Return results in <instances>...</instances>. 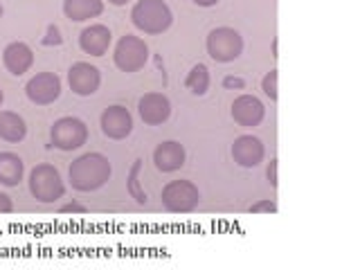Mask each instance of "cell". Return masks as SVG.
Listing matches in <instances>:
<instances>
[{
    "instance_id": "52a82bcc",
    "label": "cell",
    "mask_w": 360,
    "mask_h": 270,
    "mask_svg": "<svg viewBox=\"0 0 360 270\" xmlns=\"http://www.w3.org/2000/svg\"><path fill=\"white\" fill-rule=\"evenodd\" d=\"M88 142V127L79 117H59L50 129V144L61 151H77Z\"/></svg>"
},
{
    "instance_id": "4316f807",
    "label": "cell",
    "mask_w": 360,
    "mask_h": 270,
    "mask_svg": "<svg viewBox=\"0 0 360 270\" xmlns=\"http://www.w3.org/2000/svg\"><path fill=\"white\" fill-rule=\"evenodd\" d=\"M277 167H279V160H277V158H273V160H270V165H268V169H266V178H268V183L273 185V187H277V185H279Z\"/></svg>"
},
{
    "instance_id": "d4e9b609",
    "label": "cell",
    "mask_w": 360,
    "mask_h": 270,
    "mask_svg": "<svg viewBox=\"0 0 360 270\" xmlns=\"http://www.w3.org/2000/svg\"><path fill=\"white\" fill-rule=\"evenodd\" d=\"M223 88L225 90H243L245 88V79L243 77L228 75V77H223Z\"/></svg>"
},
{
    "instance_id": "8fae6325",
    "label": "cell",
    "mask_w": 360,
    "mask_h": 270,
    "mask_svg": "<svg viewBox=\"0 0 360 270\" xmlns=\"http://www.w3.org/2000/svg\"><path fill=\"white\" fill-rule=\"evenodd\" d=\"M232 120L243 129H255L266 117L264 101L255 95H239L232 101Z\"/></svg>"
},
{
    "instance_id": "8992f818",
    "label": "cell",
    "mask_w": 360,
    "mask_h": 270,
    "mask_svg": "<svg viewBox=\"0 0 360 270\" xmlns=\"http://www.w3.org/2000/svg\"><path fill=\"white\" fill-rule=\"evenodd\" d=\"M112 61H115L117 70L127 75L140 72L146 61H149V45L144 43V39L127 34V37L117 41L115 52H112Z\"/></svg>"
},
{
    "instance_id": "ffe728a7",
    "label": "cell",
    "mask_w": 360,
    "mask_h": 270,
    "mask_svg": "<svg viewBox=\"0 0 360 270\" xmlns=\"http://www.w3.org/2000/svg\"><path fill=\"white\" fill-rule=\"evenodd\" d=\"M210 84H212V79H210V70H207V65L205 63H196V65H191V70L187 72L185 77V86L191 95H196V97H202L210 90Z\"/></svg>"
},
{
    "instance_id": "e0dca14e",
    "label": "cell",
    "mask_w": 360,
    "mask_h": 270,
    "mask_svg": "<svg viewBox=\"0 0 360 270\" xmlns=\"http://www.w3.org/2000/svg\"><path fill=\"white\" fill-rule=\"evenodd\" d=\"M63 14L75 22H84L104 14V0H63Z\"/></svg>"
},
{
    "instance_id": "83f0119b",
    "label": "cell",
    "mask_w": 360,
    "mask_h": 270,
    "mask_svg": "<svg viewBox=\"0 0 360 270\" xmlns=\"http://www.w3.org/2000/svg\"><path fill=\"white\" fill-rule=\"evenodd\" d=\"M9 212H14V202H11L7 194L0 191V214H9Z\"/></svg>"
},
{
    "instance_id": "d6a6232c",
    "label": "cell",
    "mask_w": 360,
    "mask_h": 270,
    "mask_svg": "<svg viewBox=\"0 0 360 270\" xmlns=\"http://www.w3.org/2000/svg\"><path fill=\"white\" fill-rule=\"evenodd\" d=\"M3 11H5V9H3V3H0V16H3Z\"/></svg>"
},
{
    "instance_id": "7402d4cb",
    "label": "cell",
    "mask_w": 360,
    "mask_h": 270,
    "mask_svg": "<svg viewBox=\"0 0 360 270\" xmlns=\"http://www.w3.org/2000/svg\"><path fill=\"white\" fill-rule=\"evenodd\" d=\"M277 84H279V70H270L262 79V90H264V95L270 101H277L279 99V86Z\"/></svg>"
},
{
    "instance_id": "cb8c5ba5",
    "label": "cell",
    "mask_w": 360,
    "mask_h": 270,
    "mask_svg": "<svg viewBox=\"0 0 360 270\" xmlns=\"http://www.w3.org/2000/svg\"><path fill=\"white\" fill-rule=\"evenodd\" d=\"M248 212H250V214H275L277 212V202L270 200V198H262V200L252 202V205L248 207Z\"/></svg>"
},
{
    "instance_id": "277c9868",
    "label": "cell",
    "mask_w": 360,
    "mask_h": 270,
    "mask_svg": "<svg viewBox=\"0 0 360 270\" xmlns=\"http://www.w3.org/2000/svg\"><path fill=\"white\" fill-rule=\"evenodd\" d=\"M207 54L217 63H232L243 54V37L234 27H214L205 41Z\"/></svg>"
},
{
    "instance_id": "5bb4252c",
    "label": "cell",
    "mask_w": 360,
    "mask_h": 270,
    "mask_svg": "<svg viewBox=\"0 0 360 270\" xmlns=\"http://www.w3.org/2000/svg\"><path fill=\"white\" fill-rule=\"evenodd\" d=\"M185 160H187L185 146L176 140H167L162 144H158L155 151H153L155 169L162 174H174V172H178V169H183Z\"/></svg>"
},
{
    "instance_id": "3957f363",
    "label": "cell",
    "mask_w": 360,
    "mask_h": 270,
    "mask_svg": "<svg viewBox=\"0 0 360 270\" xmlns=\"http://www.w3.org/2000/svg\"><path fill=\"white\" fill-rule=\"evenodd\" d=\"M27 183H30V194L39 202H43V205H52V202L65 196V183L59 174V169L48 162H41L34 167L30 172Z\"/></svg>"
},
{
    "instance_id": "30bf717a",
    "label": "cell",
    "mask_w": 360,
    "mask_h": 270,
    "mask_svg": "<svg viewBox=\"0 0 360 270\" xmlns=\"http://www.w3.org/2000/svg\"><path fill=\"white\" fill-rule=\"evenodd\" d=\"M68 84H70V90L75 95L90 97V95H95L101 86V72H99V68L90 65L86 61H77L72 63L70 70H68Z\"/></svg>"
},
{
    "instance_id": "2e32d148",
    "label": "cell",
    "mask_w": 360,
    "mask_h": 270,
    "mask_svg": "<svg viewBox=\"0 0 360 270\" xmlns=\"http://www.w3.org/2000/svg\"><path fill=\"white\" fill-rule=\"evenodd\" d=\"M3 65L7 68V72H11L14 77H22L25 72H30V68L34 65L32 48L22 41L9 43L3 50Z\"/></svg>"
},
{
    "instance_id": "603a6c76",
    "label": "cell",
    "mask_w": 360,
    "mask_h": 270,
    "mask_svg": "<svg viewBox=\"0 0 360 270\" xmlns=\"http://www.w3.org/2000/svg\"><path fill=\"white\" fill-rule=\"evenodd\" d=\"M61 43H63L61 30L52 22V25H48V30H45V37L41 39V45H45V48H59Z\"/></svg>"
},
{
    "instance_id": "f1b7e54d",
    "label": "cell",
    "mask_w": 360,
    "mask_h": 270,
    "mask_svg": "<svg viewBox=\"0 0 360 270\" xmlns=\"http://www.w3.org/2000/svg\"><path fill=\"white\" fill-rule=\"evenodd\" d=\"M194 3L198 7H214V5H219V0H194Z\"/></svg>"
},
{
    "instance_id": "484cf974",
    "label": "cell",
    "mask_w": 360,
    "mask_h": 270,
    "mask_svg": "<svg viewBox=\"0 0 360 270\" xmlns=\"http://www.w3.org/2000/svg\"><path fill=\"white\" fill-rule=\"evenodd\" d=\"M59 212L61 214H86L88 207L84 205V202H79V200H70V202H65V205H61Z\"/></svg>"
},
{
    "instance_id": "5b68a950",
    "label": "cell",
    "mask_w": 360,
    "mask_h": 270,
    "mask_svg": "<svg viewBox=\"0 0 360 270\" xmlns=\"http://www.w3.org/2000/svg\"><path fill=\"white\" fill-rule=\"evenodd\" d=\"M162 207L172 214H189L200 205V191L191 180H169L162 187Z\"/></svg>"
},
{
    "instance_id": "9c48e42d",
    "label": "cell",
    "mask_w": 360,
    "mask_h": 270,
    "mask_svg": "<svg viewBox=\"0 0 360 270\" xmlns=\"http://www.w3.org/2000/svg\"><path fill=\"white\" fill-rule=\"evenodd\" d=\"M101 133L110 140H127L133 133V115L127 106H108L104 112H101L99 120Z\"/></svg>"
},
{
    "instance_id": "d6986e66",
    "label": "cell",
    "mask_w": 360,
    "mask_h": 270,
    "mask_svg": "<svg viewBox=\"0 0 360 270\" xmlns=\"http://www.w3.org/2000/svg\"><path fill=\"white\" fill-rule=\"evenodd\" d=\"M27 124L14 110H0V140L9 144H18L25 140Z\"/></svg>"
},
{
    "instance_id": "4dcf8cb0",
    "label": "cell",
    "mask_w": 360,
    "mask_h": 270,
    "mask_svg": "<svg viewBox=\"0 0 360 270\" xmlns=\"http://www.w3.org/2000/svg\"><path fill=\"white\" fill-rule=\"evenodd\" d=\"M277 48H279V41L275 39V41H273V56H279V54H277Z\"/></svg>"
},
{
    "instance_id": "f546056e",
    "label": "cell",
    "mask_w": 360,
    "mask_h": 270,
    "mask_svg": "<svg viewBox=\"0 0 360 270\" xmlns=\"http://www.w3.org/2000/svg\"><path fill=\"white\" fill-rule=\"evenodd\" d=\"M108 3H110V5H117V7H122V5H127L129 0H108Z\"/></svg>"
},
{
    "instance_id": "7a4b0ae2",
    "label": "cell",
    "mask_w": 360,
    "mask_h": 270,
    "mask_svg": "<svg viewBox=\"0 0 360 270\" xmlns=\"http://www.w3.org/2000/svg\"><path fill=\"white\" fill-rule=\"evenodd\" d=\"M131 22L149 37H158L172 27L174 11L165 0H138L131 9Z\"/></svg>"
},
{
    "instance_id": "ba28073f",
    "label": "cell",
    "mask_w": 360,
    "mask_h": 270,
    "mask_svg": "<svg viewBox=\"0 0 360 270\" xmlns=\"http://www.w3.org/2000/svg\"><path fill=\"white\" fill-rule=\"evenodd\" d=\"M25 95L32 104L37 106H50L56 99L61 97V79L56 72H37L27 86H25Z\"/></svg>"
},
{
    "instance_id": "44dd1931",
    "label": "cell",
    "mask_w": 360,
    "mask_h": 270,
    "mask_svg": "<svg viewBox=\"0 0 360 270\" xmlns=\"http://www.w3.org/2000/svg\"><path fill=\"white\" fill-rule=\"evenodd\" d=\"M142 165H144V160H142V158H138V160L133 162L131 172H129V178H127V189H129L131 198L138 202V205H146V200H149V198H146V191H144L142 183H140Z\"/></svg>"
},
{
    "instance_id": "6da1fadb",
    "label": "cell",
    "mask_w": 360,
    "mask_h": 270,
    "mask_svg": "<svg viewBox=\"0 0 360 270\" xmlns=\"http://www.w3.org/2000/svg\"><path fill=\"white\" fill-rule=\"evenodd\" d=\"M112 176L110 160L104 153H84L68 169V180L77 191H97L104 187Z\"/></svg>"
},
{
    "instance_id": "ac0fdd59",
    "label": "cell",
    "mask_w": 360,
    "mask_h": 270,
    "mask_svg": "<svg viewBox=\"0 0 360 270\" xmlns=\"http://www.w3.org/2000/svg\"><path fill=\"white\" fill-rule=\"evenodd\" d=\"M25 176V162L14 151H0V185L16 187Z\"/></svg>"
},
{
    "instance_id": "4fadbf2b",
    "label": "cell",
    "mask_w": 360,
    "mask_h": 270,
    "mask_svg": "<svg viewBox=\"0 0 360 270\" xmlns=\"http://www.w3.org/2000/svg\"><path fill=\"white\" fill-rule=\"evenodd\" d=\"M138 112L146 127H160L172 115V101L162 93H146L138 101Z\"/></svg>"
},
{
    "instance_id": "1f68e13d",
    "label": "cell",
    "mask_w": 360,
    "mask_h": 270,
    "mask_svg": "<svg viewBox=\"0 0 360 270\" xmlns=\"http://www.w3.org/2000/svg\"><path fill=\"white\" fill-rule=\"evenodd\" d=\"M3 101H5V93L0 90V108H3Z\"/></svg>"
},
{
    "instance_id": "7c38bea8",
    "label": "cell",
    "mask_w": 360,
    "mask_h": 270,
    "mask_svg": "<svg viewBox=\"0 0 360 270\" xmlns=\"http://www.w3.org/2000/svg\"><path fill=\"white\" fill-rule=\"evenodd\" d=\"M232 158H234V162L243 167V169H255L264 162V158H266V146L264 142L257 138V135H250V133H245V135H239V138L234 140L232 144Z\"/></svg>"
},
{
    "instance_id": "9a60e30c",
    "label": "cell",
    "mask_w": 360,
    "mask_h": 270,
    "mask_svg": "<svg viewBox=\"0 0 360 270\" xmlns=\"http://www.w3.org/2000/svg\"><path fill=\"white\" fill-rule=\"evenodd\" d=\"M112 34L106 25L101 22H93L88 25L82 34H79V48L90 56H104L110 48Z\"/></svg>"
}]
</instances>
